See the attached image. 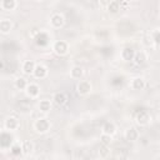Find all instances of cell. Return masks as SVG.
Returning <instances> with one entry per match:
<instances>
[{"mask_svg": "<svg viewBox=\"0 0 160 160\" xmlns=\"http://www.w3.org/2000/svg\"><path fill=\"white\" fill-rule=\"evenodd\" d=\"M34 128H35V130H36L38 132L44 134V132H46V131L49 130L50 122H49L46 119H38V120L35 121V124H34Z\"/></svg>", "mask_w": 160, "mask_h": 160, "instance_id": "obj_1", "label": "cell"}, {"mask_svg": "<svg viewBox=\"0 0 160 160\" xmlns=\"http://www.w3.org/2000/svg\"><path fill=\"white\" fill-rule=\"evenodd\" d=\"M68 44L62 40H59L54 44V51L58 54V55H65L68 52Z\"/></svg>", "mask_w": 160, "mask_h": 160, "instance_id": "obj_2", "label": "cell"}, {"mask_svg": "<svg viewBox=\"0 0 160 160\" xmlns=\"http://www.w3.org/2000/svg\"><path fill=\"white\" fill-rule=\"evenodd\" d=\"M76 89H78V92H79L80 95H86V94L90 92V90H91V85H90L89 81L82 80V81H80V82L78 84Z\"/></svg>", "mask_w": 160, "mask_h": 160, "instance_id": "obj_3", "label": "cell"}, {"mask_svg": "<svg viewBox=\"0 0 160 160\" xmlns=\"http://www.w3.org/2000/svg\"><path fill=\"white\" fill-rule=\"evenodd\" d=\"M149 121H150V115L146 111L141 110L140 112H138V115H136V122L139 125H146Z\"/></svg>", "mask_w": 160, "mask_h": 160, "instance_id": "obj_4", "label": "cell"}, {"mask_svg": "<svg viewBox=\"0 0 160 160\" xmlns=\"http://www.w3.org/2000/svg\"><path fill=\"white\" fill-rule=\"evenodd\" d=\"M50 22H51V25H52L54 28L59 29V28H61V26L64 25V16L60 15V14H55V15L51 16Z\"/></svg>", "mask_w": 160, "mask_h": 160, "instance_id": "obj_5", "label": "cell"}, {"mask_svg": "<svg viewBox=\"0 0 160 160\" xmlns=\"http://www.w3.org/2000/svg\"><path fill=\"white\" fill-rule=\"evenodd\" d=\"M54 102L59 106H62L68 102V95L65 92H56L54 95Z\"/></svg>", "mask_w": 160, "mask_h": 160, "instance_id": "obj_6", "label": "cell"}, {"mask_svg": "<svg viewBox=\"0 0 160 160\" xmlns=\"http://www.w3.org/2000/svg\"><path fill=\"white\" fill-rule=\"evenodd\" d=\"M5 129L6 130H10V131H12V130H16L18 129V126H19V121H18V119H15V118H8L6 120H5Z\"/></svg>", "mask_w": 160, "mask_h": 160, "instance_id": "obj_7", "label": "cell"}, {"mask_svg": "<svg viewBox=\"0 0 160 160\" xmlns=\"http://www.w3.org/2000/svg\"><path fill=\"white\" fill-rule=\"evenodd\" d=\"M48 75V69L44 65H36L34 70V76L38 79H44Z\"/></svg>", "mask_w": 160, "mask_h": 160, "instance_id": "obj_8", "label": "cell"}, {"mask_svg": "<svg viewBox=\"0 0 160 160\" xmlns=\"http://www.w3.org/2000/svg\"><path fill=\"white\" fill-rule=\"evenodd\" d=\"M26 92L30 98H36L40 92V88L36 85V84H28V88H26Z\"/></svg>", "mask_w": 160, "mask_h": 160, "instance_id": "obj_9", "label": "cell"}, {"mask_svg": "<svg viewBox=\"0 0 160 160\" xmlns=\"http://www.w3.org/2000/svg\"><path fill=\"white\" fill-rule=\"evenodd\" d=\"M138 138H139V132H138V130L135 128H130V129L126 130L125 139L128 141H135V140H138Z\"/></svg>", "mask_w": 160, "mask_h": 160, "instance_id": "obj_10", "label": "cell"}, {"mask_svg": "<svg viewBox=\"0 0 160 160\" xmlns=\"http://www.w3.org/2000/svg\"><path fill=\"white\" fill-rule=\"evenodd\" d=\"M134 56H135V51L132 48H125L122 51H121V58L126 61H130V60H134Z\"/></svg>", "mask_w": 160, "mask_h": 160, "instance_id": "obj_11", "label": "cell"}, {"mask_svg": "<svg viewBox=\"0 0 160 160\" xmlns=\"http://www.w3.org/2000/svg\"><path fill=\"white\" fill-rule=\"evenodd\" d=\"M35 62L32 60H26L22 65V71L25 74H34V70H35Z\"/></svg>", "mask_w": 160, "mask_h": 160, "instance_id": "obj_12", "label": "cell"}, {"mask_svg": "<svg viewBox=\"0 0 160 160\" xmlns=\"http://www.w3.org/2000/svg\"><path fill=\"white\" fill-rule=\"evenodd\" d=\"M11 28H12V25H11V21H10V20L2 19V20L0 21V31H1L2 34H8V32L11 30Z\"/></svg>", "mask_w": 160, "mask_h": 160, "instance_id": "obj_13", "label": "cell"}, {"mask_svg": "<svg viewBox=\"0 0 160 160\" xmlns=\"http://www.w3.org/2000/svg\"><path fill=\"white\" fill-rule=\"evenodd\" d=\"M21 149H22V152H24L25 155L31 154L32 150H34V144H32L30 140H25V141H22V144H21Z\"/></svg>", "mask_w": 160, "mask_h": 160, "instance_id": "obj_14", "label": "cell"}, {"mask_svg": "<svg viewBox=\"0 0 160 160\" xmlns=\"http://www.w3.org/2000/svg\"><path fill=\"white\" fill-rule=\"evenodd\" d=\"M145 61H146V54H145L144 51L135 52V56H134V62H135L136 65H142Z\"/></svg>", "mask_w": 160, "mask_h": 160, "instance_id": "obj_15", "label": "cell"}, {"mask_svg": "<svg viewBox=\"0 0 160 160\" xmlns=\"http://www.w3.org/2000/svg\"><path fill=\"white\" fill-rule=\"evenodd\" d=\"M132 89L134 90H142L145 88V81L142 78H135L132 80V84H131Z\"/></svg>", "mask_w": 160, "mask_h": 160, "instance_id": "obj_16", "label": "cell"}, {"mask_svg": "<svg viewBox=\"0 0 160 160\" xmlns=\"http://www.w3.org/2000/svg\"><path fill=\"white\" fill-rule=\"evenodd\" d=\"M116 131V126L114 122H106L104 126H102V132L104 134H108V135H114Z\"/></svg>", "mask_w": 160, "mask_h": 160, "instance_id": "obj_17", "label": "cell"}, {"mask_svg": "<svg viewBox=\"0 0 160 160\" xmlns=\"http://www.w3.org/2000/svg\"><path fill=\"white\" fill-rule=\"evenodd\" d=\"M1 8L4 10H14L16 8V0H2Z\"/></svg>", "mask_w": 160, "mask_h": 160, "instance_id": "obj_18", "label": "cell"}, {"mask_svg": "<svg viewBox=\"0 0 160 160\" xmlns=\"http://www.w3.org/2000/svg\"><path fill=\"white\" fill-rule=\"evenodd\" d=\"M50 109H51V102L49 100H41L39 102V110L40 111L48 112V111H50Z\"/></svg>", "mask_w": 160, "mask_h": 160, "instance_id": "obj_19", "label": "cell"}, {"mask_svg": "<svg viewBox=\"0 0 160 160\" xmlns=\"http://www.w3.org/2000/svg\"><path fill=\"white\" fill-rule=\"evenodd\" d=\"M106 9H108L109 12H111V14H116V12H119V10H120V4H119L118 1H111Z\"/></svg>", "mask_w": 160, "mask_h": 160, "instance_id": "obj_20", "label": "cell"}, {"mask_svg": "<svg viewBox=\"0 0 160 160\" xmlns=\"http://www.w3.org/2000/svg\"><path fill=\"white\" fill-rule=\"evenodd\" d=\"M82 74H84V71H82V68L81 66H74L71 69V76L74 79H80L82 76Z\"/></svg>", "mask_w": 160, "mask_h": 160, "instance_id": "obj_21", "label": "cell"}, {"mask_svg": "<svg viewBox=\"0 0 160 160\" xmlns=\"http://www.w3.org/2000/svg\"><path fill=\"white\" fill-rule=\"evenodd\" d=\"M11 141H12V138H11L10 135L2 134V135H1V140H0V145H1L2 148H6V146H9V145L11 144Z\"/></svg>", "mask_w": 160, "mask_h": 160, "instance_id": "obj_22", "label": "cell"}, {"mask_svg": "<svg viewBox=\"0 0 160 160\" xmlns=\"http://www.w3.org/2000/svg\"><path fill=\"white\" fill-rule=\"evenodd\" d=\"M15 85L20 90H26V88H28V82H26V80L24 78H18L15 80Z\"/></svg>", "mask_w": 160, "mask_h": 160, "instance_id": "obj_23", "label": "cell"}, {"mask_svg": "<svg viewBox=\"0 0 160 160\" xmlns=\"http://www.w3.org/2000/svg\"><path fill=\"white\" fill-rule=\"evenodd\" d=\"M99 155H100V158H102V159H105L108 155H109V150H108V145H101L100 146V149H99Z\"/></svg>", "mask_w": 160, "mask_h": 160, "instance_id": "obj_24", "label": "cell"}, {"mask_svg": "<svg viewBox=\"0 0 160 160\" xmlns=\"http://www.w3.org/2000/svg\"><path fill=\"white\" fill-rule=\"evenodd\" d=\"M100 140H101V144L109 146L110 142H111V135H108V134H104V132H102V135L100 136Z\"/></svg>", "mask_w": 160, "mask_h": 160, "instance_id": "obj_25", "label": "cell"}, {"mask_svg": "<svg viewBox=\"0 0 160 160\" xmlns=\"http://www.w3.org/2000/svg\"><path fill=\"white\" fill-rule=\"evenodd\" d=\"M46 40H48V36H46L45 34H40V35H38V38H36L38 45H45V44H46Z\"/></svg>", "mask_w": 160, "mask_h": 160, "instance_id": "obj_26", "label": "cell"}, {"mask_svg": "<svg viewBox=\"0 0 160 160\" xmlns=\"http://www.w3.org/2000/svg\"><path fill=\"white\" fill-rule=\"evenodd\" d=\"M11 152H12L14 155H20V154L22 152V149H21L20 145H12V146H11Z\"/></svg>", "mask_w": 160, "mask_h": 160, "instance_id": "obj_27", "label": "cell"}, {"mask_svg": "<svg viewBox=\"0 0 160 160\" xmlns=\"http://www.w3.org/2000/svg\"><path fill=\"white\" fill-rule=\"evenodd\" d=\"M110 2H111V0H99L100 6H104V8H108Z\"/></svg>", "mask_w": 160, "mask_h": 160, "instance_id": "obj_28", "label": "cell"}, {"mask_svg": "<svg viewBox=\"0 0 160 160\" xmlns=\"http://www.w3.org/2000/svg\"><path fill=\"white\" fill-rule=\"evenodd\" d=\"M122 1H126V2H130L131 0H122Z\"/></svg>", "mask_w": 160, "mask_h": 160, "instance_id": "obj_29", "label": "cell"}, {"mask_svg": "<svg viewBox=\"0 0 160 160\" xmlns=\"http://www.w3.org/2000/svg\"><path fill=\"white\" fill-rule=\"evenodd\" d=\"M36 1H42V0H36Z\"/></svg>", "mask_w": 160, "mask_h": 160, "instance_id": "obj_30", "label": "cell"}]
</instances>
